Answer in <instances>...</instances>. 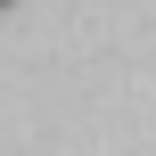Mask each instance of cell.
Returning a JSON list of instances; mask_svg holds the SVG:
<instances>
[{"label": "cell", "mask_w": 156, "mask_h": 156, "mask_svg": "<svg viewBox=\"0 0 156 156\" xmlns=\"http://www.w3.org/2000/svg\"><path fill=\"white\" fill-rule=\"evenodd\" d=\"M0 8H8V0H0Z\"/></svg>", "instance_id": "obj_1"}]
</instances>
